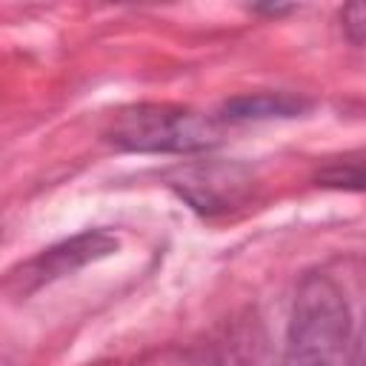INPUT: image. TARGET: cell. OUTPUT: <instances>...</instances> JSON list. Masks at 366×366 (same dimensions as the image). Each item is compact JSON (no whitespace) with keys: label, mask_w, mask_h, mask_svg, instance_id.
Instances as JSON below:
<instances>
[{"label":"cell","mask_w":366,"mask_h":366,"mask_svg":"<svg viewBox=\"0 0 366 366\" xmlns=\"http://www.w3.org/2000/svg\"><path fill=\"white\" fill-rule=\"evenodd\" d=\"M106 137L126 152H200L217 143L220 117L174 103H137L112 117Z\"/></svg>","instance_id":"1"},{"label":"cell","mask_w":366,"mask_h":366,"mask_svg":"<svg viewBox=\"0 0 366 366\" xmlns=\"http://www.w3.org/2000/svg\"><path fill=\"white\" fill-rule=\"evenodd\" d=\"M349 306L340 289L323 277H306L292 317V346L297 357L312 360L309 366H335L332 360L343 355L349 343Z\"/></svg>","instance_id":"2"},{"label":"cell","mask_w":366,"mask_h":366,"mask_svg":"<svg viewBox=\"0 0 366 366\" xmlns=\"http://www.w3.org/2000/svg\"><path fill=\"white\" fill-rule=\"evenodd\" d=\"M117 249V240L106 232H86V234H77L60 246H51L46 249L43 254H37L34 260H29L23 266V274L20 280L29 283L26 289H34L46 280H54L60 274H69L74 269H80L83 263L89 260H97V257H106Z\"/></svg>","instance_id":"3"},{"label":"cell","mask_w":366,"mask_h":366,"mask_svg":"<svg viewBox=\"0 0 366 366\" xmlns=\"http://www.w3.org/2000/svg\"><path fill=\"white\" fill-rule=\"evenodd\" d=\"M303 100L292 97V94H272V92H260V94H243L234 97L223 106V120H260V117H292L297 112H303Z\"/></svg>","instance_id":"4"},{"label":"cell","mask_w":366,"mask_h":366,"mask_svg":"<svg viewBox=\"0 0 366 366\" xmlns=\"http://www.w3.org/2000/svg\"><path fill=\"white\" fill-rule=\"evenodd\" d=\"M343 26H346V34L355 46L363 43V31H366V9L363 3H352L343 9Z\"/></svg>","instance_id":"5"}]
</instances>
